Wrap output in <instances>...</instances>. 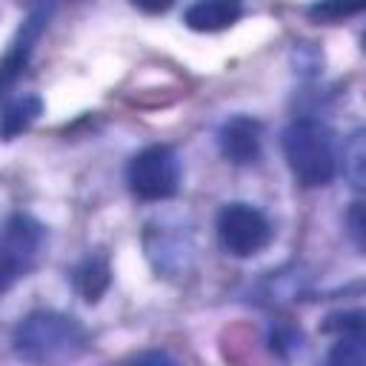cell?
<instances>
[{
	"label": "cell",
	"mask_w": 366,
	"mask_h": 366,
	"mask_svg": "<svg viewBox=\"0 0 366 366\" xmlns=\"http://www.w3.org/2000/svg\"><path fill=\"white\" fill-rule=\"evenodd\" d=\"M217 240L223 246V252H229L232 257H254L260 254L272 237L274 229L269 223V217L252 206V203H226L217 212Z\"/></svg>",
	"instance_id": "cell-5"
},
{
	"label": "cell",
	"mask_w": 366,
	"mask_h": 366,
	"mask_svg": "<svg viewBox=\"0 0 366 366\" xmlns=\"http://www.w3.org/2000/svg\"><path fill=\"white\" fill-rule=\"evenodd\" d=\"M217 149L220 154L234 166H252L260 160L263 152V129L257 120L246 114H234L223 120L217 129Z\"/></svg>",
	"instance_id": "cell-6"
},
{
	"label": "cell",
	"mask_w": 366,
	"mask_h": 366,
	"mask_svg": "<svg viewBox=\"0 0 366 366\" xmlns=\"http://www.w3.org/2000/svg\"><path fill=\"white\" fill-rule=\"evenodd\" d=\"M134 9H140L143 14H163L174 6V0H132Z\"/></svg>",
	"instance_id": "cell-15"
},
{
	"label": "cell",
	"mask_w": 366,
	"mask_h": 366,
	"mask_svg": "<svg viewBox=\"0 0 366 366\" xmlns=\"http://www.w3.org/2000/svg\"><path fill=\"white\" fill-rule=\"evenodd\" d=\"M46 23H49V6L43 3V6H37V9L29 14V20H26L23 29L17 31L11 49H9V51L3 54V60H0V94H6V89L14 86V80H17V77L23 74V69L29 66V57H31L37 40H40Z\"/></svg>",
	"instance_id": "cell-7"
},
{
	"label": "cell",
	"mask_w": 366,
	"mask_h": 366,
	"mask_svg": "<svg viewBox=\"0 0 366 366\" xmlns=\"http://www.w3.org/2000/svg\"><path fill=\"white\" fill-rule=\"evenodd\" d=\"M243 17V0H194L183 11V23L192 31H223Z\"/></svg>",
	"instance_id": "cell-8"
},
{
	"label": "cell",
	"mask_w": 366,
	"mask_h": 366,
	"mask_svg": "<svg viewBox=\"0 0 366 366\" xmlns=\"http://www.w3.org/2000/svg\"><path fill=\"white\" fill-rule=\"evenodd\" d=\"M14 355L31 363H46V360H63L74 357L86 346V329L77 317L40 309L31 312L20 320L11 337Z\"/></svg>",
	"instance_id": "cell-2"
},
{
	"label": "cell",
	"mask_w": 366,
	"mask_h": 366,
	"mask_svg": "<svg viewBox=\"0 0 366 366\" xmlns=\"http://www.w3.org/2000/svg\"><path fill=\"white\" fill-rule=\"evenodd\" d=\"M71 283H74L77 295L86 303H97L100 295L109 289V263L103 257H97V254H89L83 263L74 266Z\"/></svg>",
	"instance_id": "cell-10"
},
{
	"label": "cell",
	"mask_w": 366,
	"mask_h": 366,
	"mask_svg": "<svg viewBox=\"0 0 366 366\" xmlns=\"http://www.w3.org/2000/svg\"><path fill=\"white\" fill-rule=\"evenodd\" d=\"M46 229L31 214L14 212L0 223V292L23 280L40 260Z\"/></svg>",
	"instance_id": "cell-3"
},
{
	"label": "cell",
	"mask_w": 366,
	"mask_h": 366,
	"mask_svg": "<svg viewBox=\"0 0 366 366\" xmlns=\"http://www.w3.org/2000/svg\"><path fill=\"white\" fill-rule=\"evenodd\" d=\"M180 177H183L180 157L172 146H163V143L146 146L126 166V183L132 194L149 203L174 197L180 189Z\"/></svg>",
	"instance_id": "cell-4"
},
{
	"label": "cell",
	"mask_w": 366,
	"mask_h": 366,
	"mask_svg": "<svg viewBox=\"0 0 366 366\" xmlns=\"http://www.w3.org/2000/svg\"><path fill=\"white\" fill-rule=\"evenodd\" d=\"M40 112H43V100L37 94H20L9 100L0 112V134L6 140H14L40 117Z\"/></svg>",
	"instance_id": "cell-9"
},
{
	"label": "cell",
	"mask_w": 366,
	"mask_h": 366,
	"mask_svg": "<svg viewBox=\"0 0 366 366\" xmlns=\"http://www.w3.org/2000/svg\"><path fill=\"white\" fill-rule=\"evenodd\" d=\"M283 157L303 189L329 186L337 174L335 134L315 117H297L283 132Z\"/></svg>",
	"instance_id": "cell-1"
},
{
	"label": "cell",
	"mask_w": 366,
	"mask_h": 366,
	"mask_svg": "<svg viewBox=\"0 0 366 366\" xmlns=\"http://www.w3.org/2000/svg\"><path fill=\"white\" fill-rule=\"evenodd\" d=\"M346 223H349V234H352L355 246L363 252V206L360 203H352V212H349Z\"/></svg>",
	"instance_id": "cell-14"
},
{
	"label": "cell",
	"mask_w": 366,
	"mask_h": 366,
	"mask_svg": "<svg viewBox=\"0 0 366 366\" xmlns=\"http://www.w3.org/2000/svg\"><path fill=\"white\" fill-rule=\"evenodd\" d=\"M363 157H366L363 132H355L349 137V143L343 146V174L349 177V183L355 189H363Z\"/></svg>",
	"instance_id": "cell-13"
},
{
	"label": "cell",
	"mask_w": 366,
	"mask_h": 366,
	"mask_svg": "<svg viewBox=\"0 0 366 366\" xmlns=\"http://www.w3.org/2000/svg\"><path fill=\"white\" fill-rule=\"evenodd\" d=\"M363 3L366 0H315L306 14L309 20L315 23H326V26H335V23H343L346 17H355L363 11Z\"/></svg>",
	"instance_id": "cell-11"
},
{
	"label": "cell",
	"mask_w": 366,
	"mask_h": 366,
	"mask_svg": "<svg viewBox=\"0 0 366 366\" xmlns=\"http://www.w3.org/2000/svg\"><path fill=\"white\" fill-rule=\"evenodd\" d=\"M366 360L363 352V332H343L337 335L335 349L329 352V363H343V366H360Z\"/></svg>",
	"instance_id": "cell-12"
}]
</instances>
